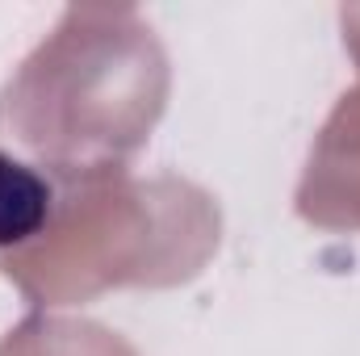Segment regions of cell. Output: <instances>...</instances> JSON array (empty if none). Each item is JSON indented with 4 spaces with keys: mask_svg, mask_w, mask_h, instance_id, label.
Returning <instances> with one entry per match:
<instances>
[{
    "mask_svg": "<svg viewBox=\"0 0 360 356\" xmlns=\"http://www.w3.org/2000/svg\"><path fill=\"white\" fill-rule=\"evenodd\" d=\"M51 205H55L51 180L0 151V248L34 239L46 227Z\"/></svg>",
    "mask_w": 360,
    "mask_h": 356,
    "instance_id": "6da1fadb",
    "label": "cell"
}]
</instances>
